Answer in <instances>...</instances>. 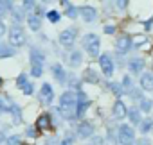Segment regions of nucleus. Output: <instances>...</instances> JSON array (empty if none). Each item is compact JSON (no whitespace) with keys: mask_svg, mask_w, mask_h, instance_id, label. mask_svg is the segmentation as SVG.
I'll list each match as a JSON object with an SVG mask.
<instances>
[{"mask_svg":"<svg viewBox=\"0 0 153 145\" xmlns=\"http://www.w3.org/2000/svg\"><path fill=\"white\" fill-rule=\"evenodd\" d=\"M130 48H133L131 38H130V36H119L117 41H115V50H117L119 54H126Z\"/></svg>","mask_w":153,"mask_h":145,"instance_id":"obj_8","label":"nucleus"},{"mask_svg":"<svg viewBox=\"0 0 153 145\" xmlns=\"http://www.w3.org/2000/svg\"><path fill=\"white\" fill-rule=\"evenodd\" d=\"M151 100H148V99H140V111H144V113H149L151 111Z\"/></svg>","mask_w":153,"mask_h":145,"instance_id":"obj_32","label":"nucleus"},{"mask_svg":"<svg viewBox=\"0 0 153 145\" xmlns=\"http://www.w3.org/2000/svg\"><path fill=\"white\" fill-rule=\"evenodd\" d=\"M6 13H7V11H6V9H4V7H2V6H0V16H4V15H6Z\"/></svg>","mask_w":153,"mask_h":145,"instance_id":"obj_44","label":"nucleus"},{"mask_svg":"<svg viewBox=\"0 0 153 145\" xmlns=\"http://www.w3.org/2000/svg\"><path fill=\"white\" fill-rule=\"evenodd\" d=\"M139 127H140V133H142V134H146V133H149V131L153 129V122H151L149 118H144V120H140Z\"/></svg>","mask_w":153,"mask_h":145,"instance_id":"obj_24","label":"nucleus"},{"mask_svg":"<svg viewBox=\"0 0 153 145\" xmlns=\"http://www.w3.org/2000/svg\"><path fill=\"white\" fill-rule=\"evenodd\" d=\"M36 129L38 131H47L51 129V116L49 115H40L36 120Z\"/></svg>","mask_w":153,"mask_h":145,"instance_id":"obj_18","label":"nucleus"},{"mask_svg":"<svg viewBox=\"0 0 153 145\" xmlns=\"http://www.w3.org/2000/svg\"><path fill=\"white\" fill-rule=\"evenodd\" d=\"M4 111H7V106L4 104V99H0V113H4Z\"/></svg>","mask_w":153,"mask_h":145,"instance_id":"obj_42","label":"nucleus"},{"mask_svg":"<svg viewBox=\"0 0 153 145\" xmlns=\"http://www.w3.org/2000/svg\"><path fill=\"white\" fill-rule=\"evenodd\" d=\"M99 66H101V72L105 77H112L114 75V61L110 57V54H103L99 57Z\"/></svg>","mask_w":153,"mask_h":145,"instance_id":"obj_5","label":"nucleus"},{"mask_svg":"<svg viewBox=\"0 0 153 145\" xmlns=\"http://www.w3.org/2000/svg\"><path fill=\"white\" fill-rule=\"evenodd\" d=\"M52 75H54V79H56L58 83H61V84L67 83V74H65V70H63V66H61L59 63L52 64Z\"/></svg>","mask_w":153,"mask_h":145,"instance_id":"obj_14","label":"nucleus"},{"mask_svg":"<svg viewBox=\"0 0 153 145\" xmlns=\"http://www.w3.org/2000/svg\"><path fill=\"white\" fill-rule=\"evenodd\" d=\"M22 92H24V95H33V93H34V84H33V83H27V84L22 88Z\"/></svg>","mask_w":153,"mask_h":145,"instance_id":"obj_34","label":"nucleus"},{"mask_svg":"<svg viewBox=\"0 0 153 145\" xmlns=\"http://www.w3.org/2000/svg\"><path fill=\"white\" fill-rule=\"evenodd\" d=\"M43 74V66L42 64H31V75L33 77H40Z\"/></svg>","mask_w":153,"mask_h":145,"instance_id":"obj_31","label":"nucleus"},{"mask_svg":"<svg viewBox=\"0 0 153 145\" xmlns=\"http://www.w3.org/2000/svg\"><path fill=\"white\" fill-rule=\"evenodd\" d=\"M65 15H67V18L76 20V18H78V15H79V9L74 7V6H68V7H65Z\"/></svg>","mask_w":153,"mask_h":145,"instance_id":"obj_25","label":"nucleus"},{"mask_svg":"<svg viewBox=\"0 0 153 145\" xmlns=\"http://www.w3.org/2000/svg\"><path fill=\"white\" fill-rule=\"evenodd\" d=\"M128 68H130V72H131L133 75L142 74V70H144V59H140V57L130 59V61H128Z\"/></svg>","mask_w":153,"mask_h":145,"instance_id":"obj_11","label":"nucleus"},{"mask_svg":"<svg viewBox=\"0 0 153 145\" xmlns=\"http://www.w3.org/2000/svg\"><path fill=\"white\" fill-rule=\"evenodd\" d=\"M81 61H83V56H81L79 50H72L70 52V56H68V64L70 66H79Z\"/></svg>","mask_w":153,"mask_h":145,"instance_id":"obj_20","label":"nucleus"},{"mask_svg":"<svg viewBox=\"0 0 153 145\" xmlns=\"http://www.w3.org/2000/svg\"><path fill=\"white\" fill-rule=\"evenodd\" d=\"M126 6H128V0H117V7L119 9H126Z\"/></svg>","mask_w":153,"mask_h":145,"instance_id":"obj_39","label":"nucleus"},{"mask_svg":"<svg viewBox=\"0 0 153 145\" xmlns=\"http://www.w3.org/2000/svg\"><path fill=\"white\" fill-rule=\"evenodd\" d=\"M22 145H29V143H22Z\"/></svg>","mask_w":153,"mask_h":145,"instance_id":"obj_47","label":"nucleus"},{"mask_svg":"<svg viewBox=\"0 0 153 145\" xmlns=\"http://www.w3.org/2000/svg\"><path fill=\"white\" fill-rule=\"evenodd\" d=\"M43 2H51V0H43Z\"/></svg>","mask_w":153,"mask_h":145,"instance_id":"obj_46","label":"nucleus"},{"mask_svg":"<svg viewBox=\"0 0 153 145\" xmlns=\"http://www.w3.org/2000/svg\"><path fill=\"white\" fill-rule=\"evenodd\" d=\"M87 109H88V100H87V102H78V109H76V116H83Z\"/></svg>","mask_w":153,"mask_h":145,"instance_id":"obj_30","label":"nucleus"},{"mask_svg":"<svg viewBox=\"0 0 153 145\" xmlns=\"http://www.w3.org/2000/svg\"><path fill=\"white\" fill-rule=\"evenodd\" d=\"M25 134H27V136H31V138H36V136H38V129H36V127H27Z\"/></svg>","mask_w":153,"mask_h":145,"instance_id":"obj_38","label":"nucleus"},{"mask_svg":"<svg viewBox=\"0 0 153 145\" xmlns=\"http://www.w3.org/2000/svg\"><path fill=\"white\" fill-rule=\"evenodd\" d=\"M76 38H78V29H65L59 34V43L63 47H72Z\"/></svg>","mask_w":153,"mask_h":145,"instance_id":"obj_6","label":"nucleus"},{"mask_svg":"<svg viewBox=\"0 0 153 145\" xmlns=\"http://www.w3.org/2000/svg\"><path fill=\"white\" fill-rule=\"evenodd\" d=\"M146 41H148V40H146L144 34H137V36L131 38V45H133V47H140V45H144Z\"/></svg>","mask_w":153,"mask_h":145,"instance_id":"obj_27","label":"nucleus"},{"mask_svg":"<svg viewBox=\"0 0 153 145\" xmlns=\"http://www.w3.org/2000/svg\"><path fill=\"white\" fill-rule=\"evenodd\" d=\"M117 140H119L123 145H126V143H131V141L135 140V133H133V129H131L128 124H123V125H119V134H117Z\"/></svg>","mask_w":153,"mask_h":145,"instance_id":"obj_4","label":"nucleus"},{"mask_svg":"<svg viewBox=\"0 0 153 145\" xmlns=\"http://www.w3.org/2000/svg\"><path fill=\"white\" fill-rule=\"evenodd\" d=\"M6 143L7 145H22V141H20V138L15 134V136H9L7 140H6Z\"/></svg>","mask_w":153,"mask_h":145,"instance_id":"obj_35","label":"nucleus"},{"mask_svg":"<svg viewBox=\"0 0 153 145\" xmlns=\"http://www.w3.org/2000/svg\"><path fill=\"white\" fill-rule=\"evenodd\" d=\"M0 6H2L6 11H11L13 9V0H0Z\"/></svg>","mask_w":153,"mask_h":145,"instance_id":"obj_37","label":"nucleus"},{"mask_svg":"<svg viewBox=\"0 0 153 145\" xmlns=\"http://www.w3.org/2000/svg\"><path fill=\"white\" fill-rule=\"evenodd\" d=\"M112 113H114V118H115V120H123V118H126L128 109H126V106H124V102H123L121 99H117V100L114 102Z\"/></svg>","mask_w":153,"mask_h":145,"instance_id":"obj_9","label":"nucleus"},{"mask_svg":"<svg viewBox=\"0 0 153 145\" xmlns=\"http://www.w3.org/2000/svg\"><path fill=\"white\" fill-rule=\"evenodd\" d=\"M123 90L128 92V93L133 90V83H131V77L130 75H124V79H123Z\"/></svg>","mask_w":153,"mask_h":145,"instance_id":"obj_28","label":"nucleus"},{"mask_svg":"<svg viewBox=\"0 0 153 145\" xmlns=\"http://www.w3.org/2000/svg\"><path fill=\"white\" fill-rule=\"evenodd\" d=\"M105 32L106 34H114L115 32V27L114 25H105Z\"/></svg>","mask_w":153,"mask_h":145,"instance_id":"obj_40","label":"nucleus"},{"mask_svg":"<svg viewBox=\"0 0 153 145\" xmlns=\"http://www.w3.org/2000/svg\"><path fill=\"white\" fill-rule=\"evenodd\" d=\"M54 100V90L49 83H43L42 88H40V102L43 104H51Z\"/></svg>","mask_w":153,"mask_h":145,"instance_id":"obj_7","label":"nucleus"},{"mask_svg":"<svg viewBox=\"0 0 153 145\" xmlns=\"http://www.w3.org/2000/svg\"><path fill=\"white\" fill-rule=\"evenodd\" d=\"M27 83H29V81H27V75H25V74H20L18 79H16V86H18V88H24Z\"/></svg>","mask_w":153,"mask_h":145,"instance_id":"obj_33","label":"nucleus"},{"mask_svg":"<svg viewBox=\"0 0 153 145\" xmlns=\"http://www.w3.org/2000/svg\"><path fill=\"white\" fill-rule=\"evenodd\" d=\"M2 84H4V81H2V77H0V88H2Z\"/></svg>","mask_w":153,"mask_h":145,"instance_id":"obj_45","label":"nucleus"},{"mask_svg":"<svg viewBox=\"0 0 153 145\" xmlns=\"http://www.w3.org/2000/svg\"><path fill=\"white\" fill-rule=\"evenodd\" d=\"M6 31H7V29H6V23L0 20V36H4V34H6Z\"/></svg>","mask_w":153,"mask_h":145,"instance_id":"obj_41","label":"nucleus"},{"mask_svg":"<svg viewBox=\"0 0 153 145\" xmlns=\"http://www.w3.org/2000/svg\"><path fill=\"white\" fill-rule=\"evenodd\" d=\"M126 145H133V143H126Z\"/></svg>","mask_w":153,"mask_h":145,"instance_id":"obj_48","label":"nucleus"},{"mask_svg":"<svg viewBox=\"0 0 153 145\" xmlns=\"http://www.w3.org/2000/svg\"><path fill=\"white\" fill-rule=\"evenodd\" d=\"M43 63H45L43 52H40L36 47H33V48H31V64H42V66H43Z\"/></svg>","mask_w":153,"mask_h":145,"instance_id":"obj_16","label":"nucleus"},{"mask_svg":"<svg viewBox=\"0 0 153 145\" xmlns=\"http://www.w3.org/2000/svg\"><path fill=\"white\" fill-rule=\"evenodd\" d=\"M7 109H9L11 115H13V124H15V125L22 124V109H20V106H18L16 102H9V108H7Z\"/></svg>","mask_w":153,"mask_h":145,"instance_id":"obj_15","label":"nucleus"},{"mask_svg":"<svg viewBox=\"0 0 153 145\" xmlns=\"http://www.w3.org/2000/svg\"><path fill=\"white\" fill-rule=\"evenodd\" d=\"M11 16H13L15 25H20V22H24V18H25V15H24V7L13 6V9H11Z\"/></svg>","mask_w":153,"mask_h":145,"instance_id":"obj_19","label":"nucleus"},{"mask_svg":"<svg viewBox=\"0 0 153 145\" xmlns=\"http://www.w3.org/2000/svg\"><path fill=\"white\" fill-rule=\"evenodd\" d=\"M76 109H78V95H76V92L68 90L65 92L61 97H59V115L65 118V120H70L76 116Z\"/></svg>","mask_w":153,"mask_h":145,"instance_id":"obj_1","label":"nucleus"},{"mask_svg":"<svg viewBox=\"0 0 153 145\" xmlns=\"http://www.w3.org/2000/svg\"><path fill=\"white\" fill-rule=\"evenodd\" d=\"M78 136L79 138H92L94 136V125L90 122H81L78 127Z\"/></svg>","mask_w":153,"mask_h":145,"instance_id":"obj_12","label":"nucleus"},{"mask_svg":"<svg viewBox=\"0 0 153 145\" xmlns=\"http://www.w3.org/2000/svg\"><path fill=\"white\" fill-rule=\"evenodd\" d=\"M83 79H85V81H88V83H92V84H97V83H99L97 72H96V70H92V68H87V70H85Z\"/></svg>","mask_w":153,"mask_h":145,"instance_id":"obj_21","label":"nucleus"},{"mask_svg":"<svg viewBox=\"0 0 153 145\" xmlns=\"http://www.w3.org/2000/svg\"><path fill=\"white\" fill-rule=\"evenodd\" d=\"M83 47H85V50H87L88 56L97 57V56H99V47H101L99 36H97V34H92V32L87 34V36L83 38Z\"/></svg>","mask_w":153,"mask_h":145,"instance_id":"obj_2","label":"nucleus"},{"mask_svg":"<svg viewBox=\"0 0 153 145\" xmlns=\"http://www.w3.org/2000/svg\"><path fill=\"white\" fill-rule=\"evenodd\" d=\"M36 7V2L34 0H24V11H31Z\"/></svg>","mask_w":153,"mask_h":145,"instance_id":"obj_36","label":"nucleus"},{"mask_svg":"<svg viewBox=\"0 0 153 145\" xmlns=\"http://www.w3.org/2000/svg\"><path fill=\"white\" fill-rule=\"evenodd\" d=\"M45 145H58V141H56L54 138H49V140L45 141Z\"/></svg>","mask_w":153,"mask_h":145,"instance_id":"obj_43","label":"nucleus"},{"mask_svg":"<svg viewBox=\"0 0 153 145\" xmlns=\"http://www.w3.org/2000/svg\"><path fill=\"white\" fill-rule=\"evenodd\" d=\"M15 56V48L11 45H4V43H0V59H4V57H11Z\"/></svg>","mask_w":153,"mask_h":145,"instance_id":"obj_23","label":"nucleus"},{"mask_svg":"<svg viewBox=\"0 0 153 145\" xmlns=\"http://www.w3.org/2000/svg\"><path fill=\"white\" fill-rule=\"evenodd\" d=\"M108 88H110V92L115 93V95H123V93H124V90H123V86H121L119 83H110Z\"/></svg>","mask_w":153,"mask_h":145,"instance_id":"obj_29","label":"nucleus"},{"mask_svg":"<svg viewBox=\"0 0 153 145\" xmlns=\"http://www.w3.org/2000/svg\"><path fill=\"white\" fill-rule=\"evenodd\" d=\"M25 20H27V23H29V29H31V31H34V32H38V31H40V27H42V20H40V16H38V15H29V16H25Z\"/></svg>","mask_w":153,"mask_h":145,"instance_id":"obj_17","label":"nucleus"},{"mask_svg":"<svg viewBox=\"0 0 153 145\" xmlns=\"http://www.w3.org/2000/svg\"><path fill=\"white\" fill-rule=\"evenodd\" d=\"M126 116H130V122L135 124V125H139L140 120H142V116H140V109H137V108L128 109V115H126Z\"/></svg>","mask_w":153,"mask_h":145,"instance_id":"obj_22","label":"nucleus"},{"mask_svg":"<svg viewBox=\"0 0 153 145\" xmlns=\"http://www.w3.org/2000/svg\"><path fill=\"white\" fill-rule=\"evenodd\" d=\"M47 18H49V22H52V23H58V22L61 20V15H59L56 9H51V11H47Z\"/></svg>","mask_w":153,"mask_h":145,"instance_id":"obj_26","label":"nucleus"},{"mask_svg":"<svg viewBox=\"0 0 153 145\" xmlns=\"http://www.w3.org/2000/svg\"><path fill=\"white\" fill-rule=\"evenodd\" d=\"M140 88L144 92H153V74L151 72H144L140 75Z\"/></svg>","mask_w":153,"mask_h":145,"instance_id":"obj_13","label":"nucleus"},{"mask_svg":"<svg viewBox=\"0 0 153 145\" xmlns=\"http://www.w3.org/2000/svg\"><path fill=\"white\" fill-rule=\"evenodd\" d=\"M79 15H81V18H83L87 23H92V22L97 18V11H96L92 6H83V7H79Z\"/></svg>","mask_w":153,"mask_h":145,"instance_id":"obj_10","label":"nucleus"},{"mask_svg":"<svg viewBox=\"0 0 153 145\" xmlns=\"http://www.w3.org/2000/svg\"><path fill=\"white\" fill-rule=\"evenodd\" d=\"M7 38H9V45L13 48L25 45V32H24V29L20 25H13L11 31H9V34H7Z\"/></svg>","mask_w":153,"mask_h":145,"instance_id":"obj_3","label":"nucleus"}]
</instances>
